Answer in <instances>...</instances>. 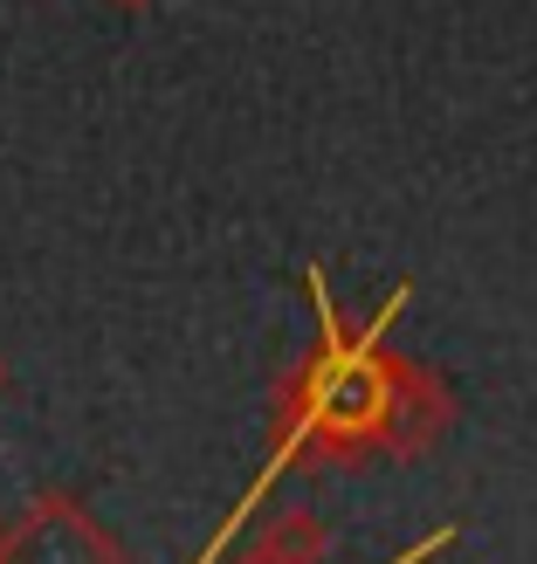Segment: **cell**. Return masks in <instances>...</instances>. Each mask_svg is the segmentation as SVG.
<instances>
[{
  "mask_svg": "<svg viewBox=\"0 0 537 564\" xmlns=\"http://www.w3.org/2000/svg\"><path fill=\"white\" fill-rule=\"evenodd\" d=\"M0 564H118V544L63 496H42L8 538H0Z\"/></svg>",
  "mask_w": 537,
  "mask_h": 564,
  "instance_id": "obj_1",
  "label": "cell"
},
{
  "mask_svg": "<svg viewBox=\"0 0 537 564\" xmlns=\"http://www.w3.org/2000/svg\"><path fill=\"white\" fill-rule=\"evenodd\" d=\"M248 564H276V557H262V551H256V557H248Z\"/></svg>",
  "mask_w": 537,
  "mask_h": 564,
  "instance_id": "obj_3",
  "label": "cell"
},
{
  "mask_svg": "<svg viewBox=\"0 0 537 564\" xmlns=\"http://www.w3.org/2000/svg\"><path fill=\"white\" fill-rule=\"evenodd\" d=\"M318 551H324V530L310 523V517H282L276 538L262 544V557H276V564H310Z\"/></svg>",
  "mask_w": 537,
  "mask_h": 564,
  "instance_id": "obj_2",
  "label": "cell"
}]
</instances>
